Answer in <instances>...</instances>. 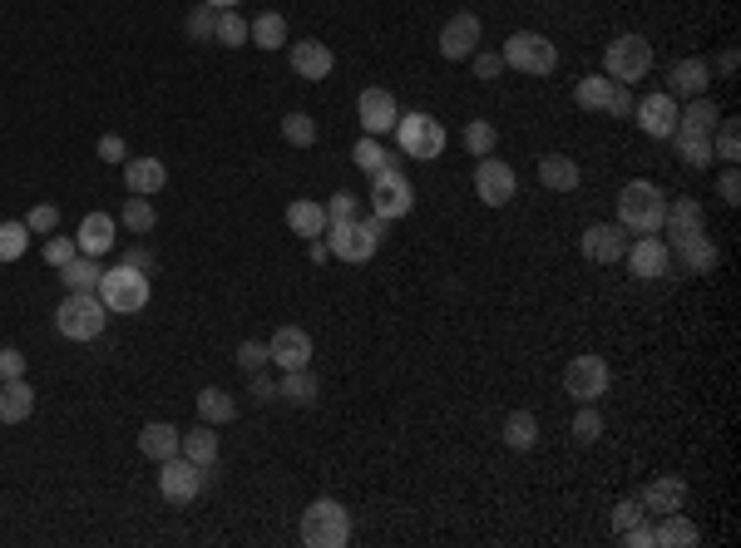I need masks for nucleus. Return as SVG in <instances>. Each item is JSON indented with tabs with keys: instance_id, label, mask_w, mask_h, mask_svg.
Instances as JSON below:
<instances>
[{
	"instance_id": "nucleus-1",
	"label": "nucleus",
	"mask_w": 741,
	"mask_h": 548,
	"mask_svg": "<svg viewBox=\"0 0 741 548\" xmlns=\"http://www.w3.org/2000/svg\"><path fill=\"white\" fill-rule=\"evenodd\" d=\"M662 218H667V193H662L658 183L633 178V183L618 193V228L648 237V233H662Z\"/></svg>"
},
{
	"instance_id": "nucleus-2",
	"label": "nucleus",
	"mask_w": 741,
	"mask_h": 548,
	"mask_svg": "<svg viewBox=\"0 0 741 548\" xmlns=\"http://www.w3.org/2000/svg\"><path fill=\"white\" fill-rule=\"evenodd\" d=\"M99 302L109 307V312L119 316H134L149 307V272H139V267H129V262H119V267H109L104 277H99Z\"/></svg>"
},
{
	"instance_id": "nucleus-3",
	"label": "nucleus",
	"mask_w": 741,
	"mask_h": 548,
	"mask_svg": "<svg viewBox=\"0 0 741 548\" xmlns=\"http://www.w3.org/2000/svg\"><path fill=\"white\" fill-rule=\"evenodd\" d=\"M386 218H366V223H327V252L341 257V262H371L381 237H386Z\"/></svg>"
},
{
	"instance_id": "nucleus-4",
	"label": "nucleus",
	"mask_w": 741,
	"mask_h": 548,
	"mask_svg": "<svg viewBox=\"0 0 741 548\" xmlns=\"http://www.w3.org/2000/svg\"><path fill=\"white\" fill-rule=\"evenodd\" d=\"M109 321V307L99 302V292H70L60 307H55V331L65 341H94Z\"/></svg>"
},
{
	"instance_id": "nucleus-5",
	"label": "nucleus",
	"mask_w": 741,
	"mask_h": 548,
	"mask_svg": "<svg viewBox=\"0 0 741 548\" xmlns=\"http://www.w3.org/2000/svg\"><path fill=\"white\" fill-rule=\"evenodd\" d=\"M302 544L307 548H346L351 544V514L336 499H317L302 514Z\"/></svg>"
},
{
	"instance_id": "nucleus-6",
	"label": "nucleus",
	"mask_w": 741,
	"mask_h": 548,
	"mask_svg": "<svg viewBox=\"0 0 741 548\" xmlns=\"http://www.w3.org/2000/svg\"><path fill=\"white\" fill-rule=\"evenodd\" d=\"M499 55H504V65H514V70H524V75H554V65H559L554 40H544L539 30H514Z\"/></svg>"
},
{
	"instance_id": "nucleus-7",
	"label": "nucleus",
	"mask_w": 741,
	"mask_h": 548,
	"mask_svg": "<svg viewBox=\"0 0 741 548\" xmlns=\"http://www.w3.org/2000/svg\"><path fill=\"white\" fill-rule=\"evenodd\" d=\"M648 70H653V45L643 35H618L603 55V75L613 84H638Z\"/></svg>"
},
{
	"instance_id": "nucleus-8",
	"label": "nucleus",
	"mask_w": 741,
	"mask_h": 548,
	"mask_svg": "<svg viewBox=\"0 0 741 548\" xmlns=\"http://www.w3.org/2000/svg\"><path fill=\"white\" fill-rule=\"evenodd\" d=\"M371 208H376V218H386V223H396V218H406L415 208V188L411 178L391 163V168H381V173H371Z\"/></svg>"
},
{
	"instance_id": "nucleus-9",
	"label": "nucleus",
	"mask_w": 741,
	"mask_h": 548,
	"mask_svg": "<svg viewBox=\"0 0 741 548\" xmlns=\"http://www.w3.org/2000/svg\"><path fill=\"white\" fill-rule=\"evenodd\" d=\"M396 144H401V154L406 158H440L445 154V129H440V119H430V114H401L396 119Z\"/></svg>"
},
{
	"instance_id": "nucleus-10",
	"label": "nucleus",
	"mask_w": 741,
	"mask_h": 548,
	"mask_svg": "<svg viewBox=\"0 0 741 548\" xmlns=\"http://www.w3.org/2000/svg\"><path fill=\"white\" fill-rule=\"evenodd\" d=\"M608 381H613V376H608V361L593 356V351H588V356H574L569 371H564V391L574 395L578 405H598V395H608Z\"/></svg>"
},
{
	"instance_id": "nucleus-11",
	"label": "nucleus",
	"mask_w": 741,
	"mask_h": 548,
	"mask_svg": "<svg viewBox=\"0 0 741 548\" xmlns=\"http://www.w3.org/2000/svg\"><path fill=\"white\" fill-rule=\"evenodd\" d=\"M203 484H208L203 465H193V460H183V455H173V460L159 465V494H164L168 504H193V499L203 494Z\"/></svg>"
},
{
	"instance_id": "nucleus-12",
	"label": "nucleus",
	"mask_w": 741,
	"mask_h": 548,
	"mask_svg": "<svg viewBox=\"0 0 741 548\" xmlns=\"http://www.w3.org/2000/svg\"><path fill=\"white\" fill-rule=\"evenodd\" d=\"M475 193H480V203L485 208H504V203H514V193H519V178H514V168L504 163V158H480L475 163Z\"/></svg>"
},
{
	"instance_id": "nucleus-13",
	"label": "nucleus",
	"mask_w": 741,
	"mask_h": 548,
	"mask_svg": "<svg viewBox=\"0 0 741 548\" xmlns=\"http://www.w3.org/2000/svg\"><path fill=\"white\" fill-rule=\"evenodd\" d=\"M356 119H361V129H366L371 139L391 134V129H396V119H401V109H396V94H391V89H381V84L361 89V99H356Z\"/></svg>"
},
{
	"instance_id": "nucleus-14",
	"label": "nucleus",
	"mask_w": 741,
	"mask_h": 548,
	"mask_svg": "<svg viewBox=\"0 0 741 548\" xmlns=\"http://www.w3.org/2000/svg\"><path fill=\"white\" fill-rule=\"evenodd\" d=\"M267 361H272L277 371H302V366H312V336H307L302 326H277L272 341H267Z\"/></svg>"
},
{
	"instance_id": "nucleus-15",
	"label": "nucleus",
	"mask_w": 741,
	"mask_h": 548,
	"mask_svg": "<svg viewBox=\"0 0 741 548\" xmlns=\"http://www.w3.org/2000/svg\"><path fill=\"white\" fill-rule=\"evenodd\" d=\"M440 55L445 60H470V55H480V15L475 10H460L445 30H440Z\"/></svg>"
},
{
	"instance_id": "nucleus-16",
	"label": "nucleus",
	"mask_w": 741,
	"mask_h": 548,
	"mask_svg": "<svg viewBox=\"0 0 741 548\" xmlns=\"http://www.w3.org/2000/svg\"><path fill=\"white\" fill-rule=\"evenodd\" d=\"M677 99L658 89V94H648V99H638V109H633V119H638V129L643 134H653V139H672L677 134Z\"/></svg>"
},
{
	"instance_id": "nucleus-17",
	"label": "nucleus",
	"mask_w": 741,
	"mask_h": 548,
	"mask_svg": "<svg viewBox=\"0 0 741 548\" xmlns=\"http://www.w3.org/2000/svg\"><path fill=\"white\" fill-rule=\"evenodd\" d=\"M628 267H633V277H643V282H658V277H667V267H672V252H667V237H638L628 252Z\"/></svg>"
},
{
	"instance_id": "nucleus-18",
	"label": "nucleus",
	"mask_w": 741,
	"mask_h": 548,
	"mask_svg": "<svg viewBox=\"0 0 741 548\" xmlns=\"http://www.w3.org/2000/svg\"><path fill=\"white\" fill-rule=\"evenodd\" d=\"M628 228H618V223H593L588 233H583V257L588 262H623V252H628Z\"/></svg>"
},
{
	"instance_id": "nucleus-19",
	"label": "nucleus",
	"mask_w": 741,
	"mask_h": 548,
	"mask_svg": "<svg viewBox=\"0 0 741 548\" xmlns=\"http://www.w3.org/2000/svg\"><path fill=\"white\" fill-rule=\"evenodd\" d=\"M667 252H672V257H677V262H682L687 272H697V277L717 267V242L707 237V228H702V233L677 237V242H667Z\"/></svg>"
},
{
	"instance_id": "nucleus-20",
	"label": "nucleus",
	"mask_w": 741,
	"mask_h": 548,
	"mask_svg": "<svg viewBox=\"0 0 741 548\" xmlns=\"http://www.w3.org/2000/svg\"><path fill=\"white\" fill-rule=\"evenodd\" d=\"M124 183H129V193H139V198H159V188L168 183L164 158H129V163H124Z\"/></svg>"
},
{
	"instance_id": "nucleus-21",
	"label": "nucleus",
	"mask_w": 741,
	"mask_h": 548,
	"mask_svg": "<svg viewBox=\"0 0 741 548\" xmlns=\"http://www.w3.org/2000/svg\"><path fill=\"white\" fill-rule=\"evenodd\" d=\"M667 79H672V89H667L672 99H697V94H707V84H712V65L692 55V60H677Z\"/></svg>"
},
{
	"instance_id": "nucleus-22",
	"label": "nucleus",
	"mask_w": 741,
	"mask_h": 548,
	"mask_svg": "<svg viewBox=\"0 0 741 548\" xmlns=\"http://www.w3.org/2000/svg\"><path fill=\"white\" fill-rule=\"evenodd\" d=\"M638 499H643V509H648V514H658V519H662V514H672V509H682V504H687V484H682L677 474H658V479H653Z\"/></svg>"
},
{
	"instance_id": "nucleus-23",
	"label": "nucleus",
	"mask_w": 741,
	"mask_h": 548,
	"mask_svg": "<svg viewBox=\"0 0 741 548\" xmlns=\"http://www.w3.org/2000/svg\"><path fill=\"white\" fill-rule=\"evenodd\" d=\"M292 70L317 84V79H327L336 70V55H331L322 40H302V45H292Z\"/></svg>"
},
{
	"instance_id": "nucleus-24",
	"label": "nucleus",
	"mask_w": 741,
	"mask_h": 548,
	"mask_svg": "<svg viewBox=\"0 0 741 548\" xmlns=\"http://www.w3.org/2000/svg\"><path fill=\"white\" fill-rule=\"evenodd\" d=\"M75 242H80L84 257H104V252L119 242V228H114L109 213H89V218L80 223V237H75Z\"/></svg>"
},
{
	"instance_id": "nucleus-25",
	"label": "nucleus",
	"mask_w": 741,
	"mask_h": 548,
	"mask_svg": "<svg viewBox=\"0 0 741 548\" xmlns=\"http://www.w3.org/2000/svg\"><path fill=\"white\" fill-rule=\"evenodd\" d=\"M30 410H35V391H30L25 376L0 381V425H20V420H30Z\"/></svg>"
},
{
	"instance_id": "nucleus-26",
	"label": "nucleus",
	"mask_w": 741,
	"mask_h": 548,
	"mask_svg": "<svg viewBox=\"0 0 741 548\" xmlns=\"http://www.w3.org/2000/svg\"><path fill=\"white\" fill-rule=\"evenodd\" d=\"M662 228H667V237L677 242V237H687V233H702V228H707V213H702L697 198H677V203H667Z\"/></svg>"
},
{
	"instance_id": "nucleus-27",
	"label": "nucleus",
	"mask_w": 741,
	"mask_h": 548,
	"mask_svg": "<svg viewBox=\"0 0 741 548\" xmlns=\"http://www.w3.org/2000/svg\"><path fill=\"white\" fill-rule=\"evenodd\" d=\"M287 228L297 237H322L327 233V203H317V198H297L292 208H287Z\"/></svg>"
},
{
	"instance_id": "nucleus-28",
	"label": "nucleus",
	"mask_w": 741,
	"mask_h": 548,
	"mask_svg": "<svg viewBox=\"0 0 741 548\" xmlns=\"http://www.w3.org/2000/svg\"><path fill=\"white\" fill-rule=\"evenodd\" d=\"M717 119H722L717 104L707 94H697V99H687V109H677V134H712Z\"/></svg>"
},
{
	"instance_id": "nucleus-29",
	"label": "nucleus",
	"mask_w": 741,
	"mask_h": 548,
	"mask_svg": "<svg viewBox=\"0 0 741 548\" xmlns=\"http://www.w3.org/2000/svg\"><path fill=\"white\" fill-rule=\"evenodd\" d=\"M178 455L208 470V465L218 460V435H213V425H208V420H203V425H193V430H188V435L178 440Z\"/></svg>"
},
{
	"instance_id": "nucleus-30",
	"label": "nucleus",
	"mask_w": 741,
	"mask_h": 548,
	"mask_svg": "<svg viewBox=\"0 0 741 548\" xmlns=\"http://www.w3.org/2000/svg\"><path fill=\"white\" fill-rule=\"evenodd\" d=\"M539 183L554 193H574L578 188V163L569 154H544L539 158Z\"/></svg>"
},
{
	"instance_id": "nucleus-31",
	"label": "nucleus",
	"mask_w": 741,
	"mask_h": 548,
	"mask_svg": "<svg viewBox=\"0 0 741 548\" xmlns=\"http://www.w3.org/2000/svg\"><path fill=\"white\" fill-rule=\"evenodd\" d=\"M178 440H183V435H178L173 425H164V420H154V425H144V430H139V450H144L149 460H159V465L178 455Z\"/></svg>"
},
{
	"instance_id": "nucleus-32",
	"label": "nucleus",
	"mask_w": 741,
	"mask_h": 548,
	"mask_svg": "<svg viewBox=\"0 0 741 548\" xmlns=\"http://www.w3.org/2000/svg\"><path fill=\"white\" fill-rule=\"evenodd\" d=\"M277 395H282V400H292V405H317V395H322V381L312 376V366H302V371H282V381H277Z\"/></svg>"
},
{
	"instance_id": "nucleus-33",
	"label": "nucleus",
	"mask_w": 741,
	"mask_h": 548,
	"mask_svg": "<svg viewBox=\"0 0 741 548\" xmlns=\"http://www.w3.org/2000/svg\"><path fill=\"white\" fill-rule=\"evenodd\" d=\"M99 277H104V267H99L94 257H84V252H75V257L60 267L65 292H94V287H99Z\"/></svg>"
},
{
	"instance_id": "nucleus-34",
	"label": "nucleus",
	"mask_w": 741,
	"mask_h": 548,
	"mask_svg": "<svg viewBox=\"0 0 741 548\" xmlns=\"http://www.w3.org/2000/svg\"><path fill=\"white\" fill-rule=\"evenodd\" d=\"M702 539L697 534V524L682 514V509H672V514H662V524H658V548H692Z\"/></svg>"
},
{
	"instance_id": "nucleus-35",
	"label": "nucleus",
	"mask_w": 741,
	"mask_h": 548,
	"mask_svg": "<svg viewBox=\"0 0 741 548\" xmlns=\"http://www.w3.org/2000/svg\"><path fill=\"white\" fill-rule=\"evenodd\" d=\"M574 99H578V109H588V114H608V104H613V79L608 75H583L578 79V89H574Z\"/></svg>"
},
{
	"instance_id": "nucleus-36",
	"label": "nucleus",
	"mask_w": 741,
	"mask_h": 548,
	"mask_svg": "<svg viewBox=\"0 0 741 548\" xmlns=\"http://www.w3.org/2000/svg\"><path fill=\"white\" fill-rule=\"evenodd\" d=\"M238 415V400L228 391H218V386H208V391H198V420H208V425H228Z\"/></svg>"
},
{
	"instance_id": "nucleus-37",
	"label": "nucleus",
	"mask_w": 741,
	"mask_h": 548,
	"mask_svg": "<svg viewBox=\"0 0 741 548\" xmlns=\"http://www.w3.org/2000/svg\"><path fill=\"white\" fill-rule=\"evenodd\" d=\"M504 445H509V450H534V445H539V420H534L529 410H514V415L504 420Z\"/></svg>"
},
{
	"instance_id": "nucleus-38",
	"label": "nucleus",
	"mask_w": 741,
	"mask_h": 548,
	"mask_svg": "<svg viewBox=\"0 0 741 548\" xmlns=\"http://www.w3.org/2000/svg\"><path fill=\"white\" fill-rule=\"evenodd\" d=\"M247 40L262 45V50H277V45L287 40V20H282L277 10H267V15H257V20L247 25Z\"/></svg>"
},
{
	"instance_id": "nucleus-39",
	"label": "nucleus",
	"mask_w": 741,
	"mask_h": 548,
	"mask_svg": "<svg viewBox=\"0 0 741 548\" xmlns=\"http://www.w3.org/2000/svg\"><path fill=\"white\" fill-rule=\"evenodd\" d=\"M282 139H287L292 149H312V144H317V119L302 114V109H292V114L282 119Z\"/></svg>"
},
{
	"instance_id": "nucleus-40",
	"label": "nucleus",
	"mask_w": 741,
	"mask_h": 548,
	"mask_svg": "<svg viewBox=\"0 0 741 548\" xmlns=\"http://www.w3.org/2000/svg\"><path fill=\"white\" fill-rule=\"evenodd\" d=\"M460 139H465L470 158H485V154H494V144H499V129H494L490 119H470Z\"/></svg>"
},
{
	"instance_id": "nucleus-41",
	"label": "nucleus",
	"mask_w": 741,
	"mask_h": 548,
	"mask_svg": "<svg viewBox=\"0 0 741 548\" xmlns=\"http://www.w3.org/2000/svg\"><path fill=\"white\" fill-rule=\"evenodd\" d=\"M119 223H124L129 233H154V223H159V213H154V203H149V198H139V193H134V198L124 203V213H119Z\"/></svg>"
},
{
	"instance_id": "nucleus-42",
	"label": "nucleus",
	"mask_w": 741,
	"mask_h": 548,
	"mask_svg": "<svg viewBox=\"0 0 741 548\" xmlns=\"http://www.w3.org/2000/svg\"><path fill=\"white\" fill-rule=\"evenodd\" d=\"M687 168H712V134H672Z\"/></svg>"
},
{
	"instance_id": "nucleus-43",
	"label": "nucleus",
	"mask_w": 741,
	"mask_h": 548,
	"mask_svg": "<svg viewBox=\"0 0 741 548\" xmlns=\"http://www.w3.org/2000/svg\"><path fill=\"white\" fill-rule=\"evenodd\" d=\"M712 158H722V163H737L741 158L737 119H717V129H712Z\"/></svg>"
},
{
	"instance_id": "nucleus-44",
	"label": "nucleus",
	"mask_w": 741,
	"mask_h": 548,
	"mask_svg": "<svg viewBox=\"0 0 741 548\" xmlns=\"http://www.w3.org/2000/svg\"><path fill=\"white\" fill-rule=\"evenodd\" d=\"M213 40H218V45H228V50L247 45V20L238 15V10H218V30H213Z\"/></svg>"
},
{
	"instance_id": "nucleus-45",
	"label": "nucleus",
	"mask_w": 741,
	"mask_h": 548,
	"mask_svg": "<svg viewBox=\"0 0 741 548\" xmlns=\"http://www.w3.org/2000/svg\"><path fill=\"white\" fill-rule=\"evenodd\" d=\"M25 247H30V228L25 223H0V262L25 257Z\"/></svg>"
},
{
	"instance_id": "nucleus-46",
	"label": "nucleus",
	"mask_w": 741,
	"mask_h": 548,
	"mask_svg": "<svg viewBox=\"0 0 741 548\" xmlns=\"http://www.w3.org/2000/svg\"><path fill=\"white\" fill-rule=\"evenodd\" d=\"M351 158H356V168H361V173H381V168H391V154H386L371 134H366V139H356V154H351Z\"/></svg>"
},
{
	"instance_id": "nucleus-47",
	"label": "nucleus",
	"mask_w": 741,
	"mask_h": 548,
	"mask_svg": "<svg viewBox=\"0 0 741 548\" xmlns=\"http://www.w3.org/2000/svg\"><path fill=\"white\" fill-rule=\"evenodd\" d=\"M574 435L583 440V445H593V440L603 435V415H598L593 405H578V415H574Z\"/></svg>"
},
{
	"instance_id": "nucleus-48",
	"label": "nucleus",
	"mask_w": 741,
	"mask_h": 548,
	"mask_svg": "<svg viewBox=\"0 0 741 548\" xmlns=\"http://www.w3.org/2000/svg\"><path fill=\"white\" fill-rule=\"evenodd\" d=\"M213 30H218V10L213 5H198L188 15V40H213Z\"/></svg>"
},
{
	"instance_id": "nucleus-49",
	"label": "nucleus",
	"mask_w": 741,
	"mask_h": 548,
	"mask_svg": "<svg viewBox=\"0 0 741 548\" xmlns=\"http://www.w3.org/2000/svg\"><path fill=\"white\" fill-rule=\"evenodd\" d=\"M25 228H30V233H55V228H60V208H55V203H35V208L25 213Z\"/></svg>"
},
{
	"instance_id": "nucleus-50",
	"label": "nucleus",
	"mask_w": 741,
	"mask_h": 548,
	"mask_svg": "<svg viewBox=\"0 0 741 548\" xmlns=\"http://www.w3.org/2000/svg\"><path fill=\"white\" fill-rule=\"evenodd\" d=\"M327 223H356V193H331V203H327Z\"/></svg>"
},
{
	"instance_id": "nucleus-51",
	"label": "nucleus",
	"mask_w": 741,
	"mask_h": 548,
	"mask_svg": "<svg viewBox=\"0 0 741 548\" xmlns=\"http://www.w3.org/2000/svg\"><path fill=\"white\" fill-rule=\"evenodd\" d=\"M75 252H80L75 237H50V242H45V262H50V267H65Z\"/></svg>"
},
{
	"instance_id": "nucleus-52",
	"label": "nucleus",
	"mask_w": 741,
	"mask_h": 548,
	"mask_svg": "<svg viewBox=\"0 0 741 548\" xmlns=\"http://www.w3.org/2000/svg\"><path fill=\"white\" fill-rule=\"evenodd\" d=\"M638 519H648V509H643V499H623L618 509H613V529L623 534V529H633Z\"/></svg>"
},
{
	"instance_id": "nucleus-53",
	"label": "nucleus",
	"mask_w": 741,
	"mask_h": 548,
	"mask_svg": "<svg viewBox=\"0 0 741 548\" xmlns=\"http://www.w3.org/2000/svg\"><path fill=\"white\" fill-rule=\"evenodd\" d=\"M238 366H243L247 376L262 371V366H267V341H243V346H238Z\"/></svg>"
},
{
	"instance_id": "nucleus-54",
	"label": "nucleus",
	"mask_w": 741,
	"mask_h": 548,
	"mask_svg": "<svg viewBox=\"0 0 741 548\" xmlns=\"http://www.w3.org/2000/svg\"><path fill=\"white\" fill-rule=\"evenodd\" d=\"M717 193H722V203H727V208H737V203H741V178H737V163H727V173L717 178Z\"/></svg>"
},
{
	"instance_id": "nucleus-55",
	"label": "nucleus",
	"mask_w": 741,
	"mask_h": 548,
	"mask_svg": "<svg viewBox=\"0 0 741 548\" xmlns=\"http://www.w3.org/2000/svg\"><path fill=\"white\" fill-rule=\"evenodd\" d=\"M618 539H623L628 548H658V529H648V524L638 519V524H633V529H623Z\"/></svg>"
},
{
	"instance_id": "nucleus-56",
	"label": "nucleus",
	"mask_w": 741,
	"mask_h": 548,
	"mask_svg": "<svg viewBox=\"0 0 741 548\" xmlns=\"http://www.w3.org/2000/svg\"><path fill=\"white\" fill-rule=\"evenodd\" d=\"M20 376H25V356L15 346H5L0 351V381H20Z\"/></svg>"
},
{
	"instance_id": "nucleus-57",
	"label": "nucleus",
	"mask_w": 741,
	"mask_h": 548,
	"mask_svg": "<svg viewBox=\"0 0 741 548\" xmlns=\"http://www.w3.org/2000/svg\"><path fill=\"white\" fill-rule=\"evenodd\" d=\"M99 158H104V163H129L124 139H119V134H104V139H99Z\"/></svg>"
},
{
	"instance_id": "nucleus-58",
	"label": "nucleus",
	"mask_w": 741,
	"mask_h": 548,
	"mask_svg": "<svg viewBox=\"0 0 741 548\" xmlns=\"http://www.w3.org/2000/svg\"><path fill=\"white\" fill-rule=\"evenodd\" d=\"M608 114H613V119H628V114H633V89H628V84H613V104H608Z\"/></svg>"
},
{
	"instance_id": "nucleus-59",
	"label": "nucleus",
	"mask_w": 741,
	"mask_h": 548,
	"mask_svg": "<svg viewBox=\"0 0 741 548\" xmlns=\"http://www.w3.org/2000/svg\"><path fill=\"white\" fill-rule=\"evenodd\" d=\"M247 391H252V400H262V405H267V400H277V381H272V376H262V371H252V386H247Z\"/></svg>"
},
{
	"instance_id": "nucleus-60",
	"label": "nucleus",
	"mask_w": 741,
	"mask_h": 548,
	"mask_svg": "<svg viewBox=\"0 0 741 548\" xmlns=\"http://www.w3.org/2000/svg\"><path fill=\"white\" fill-rule=\"evenodd\" d=\"M504 70V55H475V75L480 79H499Z\"/></svg>"
},
{
	"instance_id": "nucleus-61",
	"label": "nucleus",
	"mask_w": 741,
	"mask_h": 548,
	"mask_svg": "<svg viewBox=\"0 0 741 548\" xmlns=\"http://www.w3.org/2000/svg\"><path fill=\"white\" fill-rule=\"evenodd\" d=\"M119 262H129V267H139V272H154V257H149L144 247H129V252H124Z\"/></svg>"
},
{
	"instance_id": "nucleus-62",
	"label": "nucleus",
	"mask_w": 741,
	"mask_h": 548,
	"mask_svg": "<svg viewBox=\"0 0 741 548\" xmlns=\"http://www.w3.org/2000/svg\"><path fill=\"white\" fill-rule=\"evenodd\" d=\"M307 257H312V262H327V257H331L327 242H322V237H307Z\"/></svg>"
},
{
	"instance_id": "nucleus-63",
	"label": "nucleus",
	"mask_w": 741,
	"mask_h": 548,
	"mask_svg": "<svg viewBox=\"0 0 741 548\" xmlns=\"http://www.w3.org/2000/svg\"><path fill=\"white\" fill-rule=\"evenodd\" d=\"M717 70H722V75H732V70H737V50H722V60H717Z\"/></svg>"
},
{
	"instance_id": "nucleus-64",
	"label": "nucleus",
	"mask_w": 741,
	"mask_h": 548,
	"mask_svg": "<svg viewBox=\"0 0 741 548\" xmlns=\"http://www.w3.org/2000/svg\"><path fill=\"white\" fill-rule=\"evenodd\" d=\"M203 5H213V10H238V0H203Z\"/></svg>"
}]
</instances>
